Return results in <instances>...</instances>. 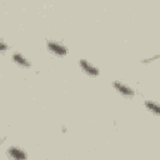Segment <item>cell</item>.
<instances>
[{"label": "cell", "mask_w": 160, "mask_h": 160, "mask_svg": "<svg viewBox=\"0 0 160 160\" xmlns=\"http://www.w3.org/2000/svg\"><path fill=\"white\" fill-rule=\"evenodd\" d=\"M46 48H48V50H49L51 54H54V55H56V56L64 58V56L68 55V48H66L64 44L59 42V41L46 40Z\"/></svg>", "instance_id": "6da1fadb"}, {"label": "cell", "mask_w": 160, "mask_h": 160, "mask_svg": "<svg viewBox=\"0 0 160 160\" xmlns=\"http://www.w3.org/2000/svg\"><path fill=\"white\" fill-rule=\"evenodd\" d=\"M112 88L114 90H116V92H119L120 95H122L124 98H132L135 95V90L129 86L128 84L120 81V80H116V81H112Z\"/></svg>", "instance_id": "7a4b0ae2"}, {"label": "cell", "mask_w": 160, "mask_h": 160, "mask_svg": "<svg viewBox=\"0 0 160 160\" xmlns=\"http://www.w3.org/2000/svg\"><path fill=\"white\" fill-rule=\"evenodd\" d=\"M79 66H80V69H81L86 75H89V76H98L99 72H100L99 68L95 66L92 62H90V61L86 60V59H80V60H79Z\"/></svg>", "instance_id": "3957f363"}, {"label": "cell", "mask_w": 160, "mask_h": 160, "mask_svg": "<svg viewBox=\"0 0 160 160\" xmlns=\"http://www.w3.org/2000/svg\"><path fill=\"white\" fill-rule=\"evenodd\" d=\"M11 59H12V61L18 65V66H20V68H25V69H29V68H31V62H30V60H28L21 52H14L12 55H11Z\"/></svg>", "instance_id": "277c9868"}, {"label": "cell", "mask_w": 160, "mask_h": 160, "mask_svg": "<svg viewBox=\"0 0 160 160\" xmlns=\"http://www.w3.org/2000/svg\"><path fill=\"white\" fill-rule=\"evenodd\" d=\"M8 156H10L12 159H26L28 154L19 146H10L8 149Z\"/></svg>", "instance_id": "5b68a950"}, {"label": "cell", "mask_w": 160, "mask_h": 160, "mask_svg": "<svg viewBox=\"0 0 160 160\" xmlns=\"http://www.w3.org/2000/svg\"><path fill=\"white\" fill-rule=\"evenodd\" d=\"M144 105L145 108L152 112L154 115H160V104L156 102V101H152V100H145L144 101Z\"/></svg>", "instance_id": "8992f818"}, {"label": "cell", "mask_w": 160, "mask_h": 160, "mask_svg": "<svg viewBox=\"0 0 160 160\" xmlns=\"http://www.w3.org/2000/svg\"><path fill=\"white\" fill-rule=\"evenodd\" d=\"M158 59H160V54H155V55L151 56V58H145V59L141 60V62H142V64H149V62H152V61H155V60H158Z\"/></svg>", "instance_id": "52a82bcc"}, {"label": "cell", "mask_w": 160, "mask_h": 160, "mask_svg": "<svg viewBox=\"0 0 160 160\" xmlns=\"http://www.w3.org/2000/svg\"><path fill=\"white\" fill-rule=\"evenodd\" d=\"M8 48H9V46H8V44L5 42V40H1V41H0V50H1V52H2V54H5V52H6Z\"/></svg>", "instance_id": "ba28073f"}]
</instances>
